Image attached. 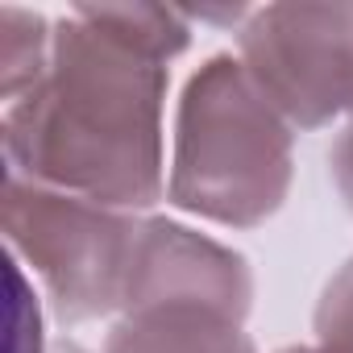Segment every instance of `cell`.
Here are the masks:
<instances>
[{
  "label": "cell",
  "mask_w": 353,
  "mask_h": 353,
  "mask_svg": "<svg viewBox=\"0 0 353 353\" xmlns=\"http://www.w3.org/2000/svg\"><path fill=\"white\" fill-rule=\"evenodd\" d=\"M166 67L150 63L75 9L54 26L50 67L5 104V162L13 174L121 212L162 200Z\"/></svg>",
  "instance_id": "1"
},
{
  "label": "cell",
  "mask_w": 353,
  "mask_h": 353,
  "mask_svg": "<svg viewBox=\"0 0 353 353\" xmlns=\"http://www.w3.org/2000/svg\"><path fill=\"white\" fill-rule=\"evenodd\" d=\"M291 125L250 79L241 59H208L174 112L166 200L200 221L254 229L291 192Z\"/></svg>",
  "instance_id": "2"
},
{
  "label": "cell",
  "mask_w": 353,
  "mask_h": 353,
  "mask_svg": "<svg viewBox=\"0 0 353 353\" xmlns=\"http://www.w3.org/2000/svg\"><path fill=\"white\" fill-rule=\"evenodd\" d=\"M0 225L13 258L38 274L63 324H88L121 312L141 233L133 212L5 170Z\"/></svg>",
  "instance_id": "3"
},
{
  "label": "cell",
  "mask_w": 353,
  "mask_h": 353,
  "mask_svg": "<svg viewBox=\"0 0 353 353\" xmlns=\"http://www.w3.org/2000/svg\"><path fill=\"white\" fill-rule=\"evenodd\" d=\"M237 50L291 129H324L353 112V5L250 9Z\"/></svg>",
  "instance_id": "4"
},
{
  "label": "cell",
  "mask_w": 353,
  "mask_h": 353,
  "mask_svg": "<svg viewBox=\"0 0 353 353\" xmlns=\"http://www.w3.org/2000/svg\"><path fill=\"white\" fill-rule=\"evenodd\" d=\"M250 303L254 274L237 250L174 221H141L121 316L188 307L245 324Z\"/></svg>",
  "instance_id": "5"
},
{
  "label": "cell",
  "mask_w": 353,
  "mask_h": 353,
  "mask_svg": "<svg viewBox=\"0 0 353 353\" xmlns=\"http://www.w3.org/2000/svg\"><path fill=\"white\" fill-rule=\"evenodd\" d=\"M100 353H258L245 324L188 312V307H158L121 316Z\"/></svg>",
  "instance_id": "6"
},
{
  "label": "cell",
  "mask_w": 353,
  "mask_h": 353,
  "mask_svg": "<svg viewBox=\"0 0 353 353\" xmlns=\"http://www.w3.org/2000/svg\"><path fill=\"white\" fill-rule=\"evenodd\" d=\"M75 13L88 17L112 42H121L125 50L162 67L179 59L192 42V17L166 5H79Z\"/></svg>",
  "instance_id": "7"
},
{
  "label": "cell",
  "mask_w": 353,
  "mask_h": 353,
  "mask_svg": "<svg viewBox=\"0 0 353 353\" xmlns=\"http://www.w3.org/2000/svg\"><path fill=\"white\" fill-rule=\"evenodd\" d=\"M54 30L42 13L5 5L0 9V96L5 104L21 100L50 67Z\"/></svg>",
  "instance_id": "8"
},
{
  "label": "cell",
  "mask_w": 353,
  "mask_h": 353,
  "mask_svg": "<svg viewBox=\"0 0 353 353\" xmlns=\"http://www.w3.org/2000/svg\"><path fill=\"white\" fill-rule=\"evenodd\" d=\"M312 328L316 353H353V258L324 283Z\"/></svg>",
  "instance_id": "9"
},
{
  "label": "cell",
  "mask_w": 353,
  "mask_h": 353,
  "mask_svg": "<svg viewBox=\"0 0 353 353\" xmlns=\"http://www.w3.org/2000/svg\"><path fill=\"white\" fill-rule=\"evenodd\" d=\"M13 295H17V353H46L42 349V328H38V303L26 287L21 262H13Z\"/></svg>",
  "instance_id": "10"
},
{
  "label": "cell",
  "mask_w": 353,
  "mask_h": 353,
  "mask_svg": "<svg viewBox=\"0 0 353 353\" xmlns=\"http://www.w3.org/2000/svg\"><path fill=\"white\" fill-rule=\"evenodd\" d=\"M328 170H332V183H336V192L353 216V121L336 133V141L328 150Z\"/></svg>",
  "instance_id": "11"
},
{
  "label": "cell",
  "mask_w": 353,
  "mask_h": 353,
  "mask_svg": "<svg viewBox=\"0 0 353 353\" xmlns=\"http://www.w3.org/2000/svg\"><path fill=\"white\" fill-rule=\"evenodd\" d=\"M54 353H88V349H79V345H75V341H63V345H59V349H54Z\"/></svg>",
  "instance_id": "12"
},
{
  "label": "cell",
  "mask_w": 353,
  "mask_h": 353,
  "mask_svg": "<svg viewBox=\"0 0 353 353\" xmlns=\"http://www.w3.org/2000/svg\"><path fill=\"white\" fill-rule=\"evenodd\" d=\"M279 353H316V345H287V349H279Z\"/></svg>",
  "instance_id": "13"
}]
</instances>
